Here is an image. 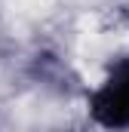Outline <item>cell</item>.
I'll use <instances>...</instances> for the list:
<instances>
[{
    "instance_id": "cell-1",
    "label": "cell",
    "mask_w": 129,
    "mask_h": 132,
    "mask_svg": "<svg viewBox=\"0 0 129 132\" xmlns=\"http://www.w3.org/2000/svg\"><path fill=\"white\" fill-rule=\"evenodd\" d=\"M86 117L101 132H129V55L114 59L86 92Z\"/></svg>"
}]
</instances>
